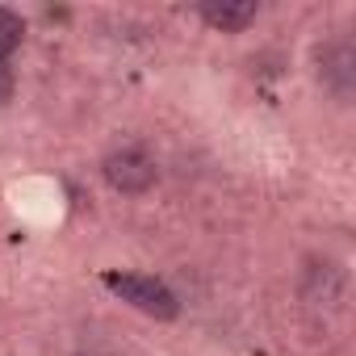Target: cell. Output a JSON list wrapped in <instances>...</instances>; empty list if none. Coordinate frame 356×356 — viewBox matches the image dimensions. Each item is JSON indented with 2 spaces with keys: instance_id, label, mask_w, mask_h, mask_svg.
Returning a JSON list of instances; mask_svg holds the SVG:
<instances>
[{
  "instance_id": "cell-1",
  "label": "cell",
  "mask_w": 356,
  "mask_h": 356,
  "mask_svg": "<svg viewBox=\"0 0 356 356\" xmlns=\"http://www.w3.org/2000/svg\"><path fill=\"white\" fill-rule=\"evenodd\" d=\"M105 285L122 302H130L134 310H143L151 318H172L176 314V293L163 281H155V277H143V273H105Z\"/></svg>"
},
{
  "instance_id": "cell-2",
  "label": "cell",
  "mask_w": 356,
  "mask_h": 356,
  "mask_svg": "<svg viewBox=\"0 0 356 356\" xmlns=\"http://www.w3.org/2000/svg\"><path fill=\"white\" fill-rule=\"evenodd\" d=\"M105 176H109V185L122 189V193H143L155 181V163L138 147H126V151H113L105 159Z\"/></svg>"
},
{
  "instance_id": "cell-3",
  "label": "cell",
  "mask_w": 356,
  "mask_h": 356,
  "mask_svg": "<svg viewBox=\"0 0 356 356\" xmlns=\"http://www.w3.org/2000/svg\"><path fill=\"white\" fill-rule=\"evenodd\" d=\"M202 17L214 30H243L256 17V5L252 0H210V5H202Z\"/></svg>"
},
{
  "instance_id": "cell-4",
  "label": "cell",
  "mask_w": 356,
  "mask_h": 356,
  "mask_svg": "<svg viewBox=\"0 0 356 356\" xmlns=\"http://www.w3.org/2000/svg\"><path fill=\"white\" fill-rule=\"evenodd\" d=\"M22 34H26V22L13 9H0V63H5V55H13L22 47Z\"/></svg>"
},
{
  "instance_id": "cell-5",
  "label": "cell",
  "mask_w": 356,
  "mask_h": 356,
  "mask_svg": "<svg viewBox=\"0 0 356 356\" xmlns=\"http://www.w3.org/2000/svg\"><path fill=\"white\" fill-rule=\"evenodd\" d=\"M13 97V72L5 67V63H0V105H5Z\"/></svg>"
}]
</instances>
